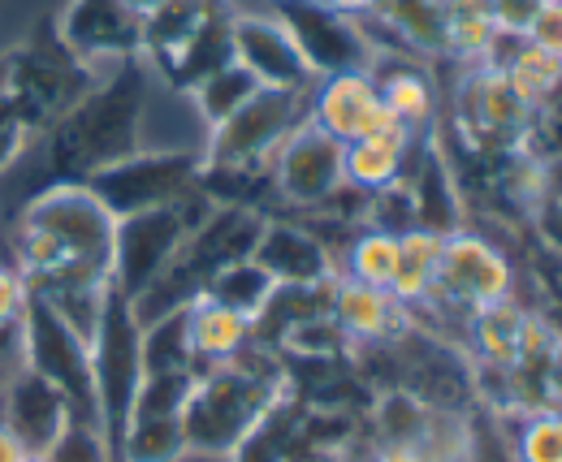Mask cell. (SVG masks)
Returning <instances> with one entry per match:
<instances>
[{
	"label": "cell",
	"instance_id": "obj_39",
	"mask_svg": "<svg viewBox=\"0 0 562 462\" xmlns=\"http://www.w3.org/2000/svg\"><path fill=\"white\" fill-rule=\"evenodd\" d=\"M546 394H550V406L562 410V341L554 346V354L546 363Z\"/></svg>",
	"mask_w": 562,
	"mask_h": 462
},
{
	"label": "cell",
	"instance_id": "obj_28",
	"mask_svg": "<svg viewBox=\"0 0 562 462\" xmlns=\"http://www.w3.org/2000/svg\"><path fill=\"white\" fill-rule=\"evenodd\" d=\"M472 109H476V122L485 131H497V134L524 131L528 117H532V109L515 95V87L506 82V74L493 66H485L472 78Z\"/></svg>",
	"mask_w": 562,
	"mask_h": 462
},
{
	"label": "cell",
	"instance_id": "obj_19",
	"mask_svg": "<svg viewBox=\"0 0 562 462\" xmlns=\"http://www.w3.org/2000/svg\"><path fill=\"white\" fill-rule=\"evenodd\" d=\"M187 346H191L200 372L216 368V363H229L251 346V320L200 294L187 307Z\"/></svg>",
	"mask_w": 562,
	"mask_h": 462
},
{
	"label": "cell",
	"instance_id": "obj_35",
	"mask_svg": "<svg viewBox=\"0 0 562 462\" xmlns=\"http://www.w3.org/2000/svg\"><path fill=\"white\" fill-rule=\"evenodd\" d=\"M35 462H113V450H109L100 424L74 415L70 424H66V432H61Z\"/></svg>",
	"mask_w": 562,
	"mask_h": 462
},
{
	"label": "cell",
	"instance_id": "obj_6",
	"mask_svg": "<svg viewBox=\"0 0 562 462\" xmlns=\"http://www.w3.org/2000/svg\"><path fill=\"white\" fill-rule=\"evenodd\" d=\"M212 203L204 187L187 191L178 203L151 207L139 216L117 221V238H113V290L122 298H139L143 290L165 272V264L178 256V247L191 238V229H200V221L209 216Z\"/></svg>",
	"mask_w": 562,
	"mask_h": 462
},
{
	"label": "cell",
	"instance_id": "obj_15",
	"mask_svg": "<svg viewBox=\"0 0 562 462\" xmlns=\"http://www.w3.org/2000/svg\"><path fill=\"white\" fill-rule=\"evenodd\" d=\"M70 419V402L57 394L48 381H40L35 372L18 368L4 381V390H0V424L22 441V450L31 454V462L66 432Z\"/></svg>",
	"mask_w": 562,
	"mask_h": 462
},
{
	"label": "cell",
	"instance_id": "obj_24",
	"mask_svg": "<svg viewBox=\"0 0 562 462\" xmlns=\"http://www.w3.org/2000/svg\"><path fill=\"white\" fill-rule=\"evenodd\" d=\"M182 454H187L182 415H147L126 424V437L113 462H178Z\"/></svg>",
	"mask_w": 562,
	"mask_h": 462
},
{
	"label": "cell",
	"instance_id": "obj_40",
	"mask_svg": "<svg viewBox=\"0 0 562 462\" xmlns=\"http://www.w3.org/2000/svg\"><path fill=\"white\" fill-rule=\"evenodd\" d=\"M321 4H329L334 13H342V18H355V22H363V18H372L385 0H321Z\"/></svg>",
	"mask_w": 562,
	"mask_h": 462
},
{
	"label": "cell",
	"instance_id": "obj_3",
	"mask_svg": "<svg viewBox=\"0 0 562 462\" xmlns=\"http://www.w3.org/2000/svg\"><path fill=\"white\" fill-rule=\"evenodd\" d=\"M281 394H285V376L269 346L251 341L238 359L204 368L182 406L187 454H209V459L234 454L256 432V424L278 406Z\"/></svg>",
	"mask_w": 562,
	"mask_h": 462
},
{
	"label": "cell",
	"instance_id": "obj_16",
	"mask_svg": "<svg viewBox=\"0 0 562 462\" xmlns=\"http://www.w3.org/2000/svg\"><path fill=\"white\" fill-rule=\"evenodd\" d=\"M57 35L82 61H126L139 57L143 48V26L122 9V0H70V9L57 22Z\"/></svg>",
	"mask_w": 562,
	"mask_h": 462
},
{
	"label": "cell",
	"instance_id": "obj_38",
	"mask_svg": "<svg viewBox=\"0 0 562 462\" xmlns=\"http://www.w3.org/2000/svg\"><path fill=\"white\" fill-rule=\"evenodd\" d=\"M22 147H26V131H18V126H0V173L22 156Z\"/></svg>",
	"mask_w": 562,
	"mask_h": 462
},
{
	"label": "cell",
	"instance_id": "obj_18",
	"mask_svg": "<svg viewBox=\"0 0 562 462\" xmlns=\"http://www.w3.org/2000/svg\"><path fill=\"white\" fill-rule=\"evenodd\" d=\"M229 18L234 13H225V4H216L209 18L200 22V31L165 61V78H169V87L173 91H195L204 78H212L216 69L234 66V44H229Z\"/></svg>",
	"mask_w": 562,
	"mask_h": 462
},
{
	"label": "cell",
	"instance_id": "obj_9",
	"mask_svg": "<svg viewBox=\"0 0 562 462\" xmlns=\"http://www.w3.org/2000/svg\"><path fill=\"white\" fill-rule=\"evenodd\" d=\"M82 187L109 207L113 221H126V216H139L151 207L178 203L187 191H195L200 187V151H135V156L100 169Z\"/></svg>",
	"mask_w": 562,
	"mask_h": 462
},
{
	"label": "cell",
	"instance_id": "obj_44",
	"mask_svg": "<svg viewBox=\"0 0 562 462\" xmlns=\"http://www.w3.org/2000/svg\"><path fill=\"white\" fill-rule=\"evenodd\" d=\"M537 4H546V0H537Z\"/></svg>",
	"mask_w": 562,
	"mask_h": 462
},
{
	"label": "cell",
	"instance_id": "obj_22",
	"mask_svg": "<svg viewBox=\"0 0 562 462\" xmlns=\"http://www.w3.org/2000/svg\"><path fill=\"white\" fill-rule=\"evenodd\" d=\"M524 325H528V312L515 298H502V303L472 312V341H476L485 368H515L519 363Z\"/></svg>",
	"mask_w": 562,
	"mask_h": 462
},
{
	"label": "cell",
	"instance_id": "obj_4",
	"mask_svg": "<svg viewBox=\"0 0 562 462\" xmlns=\"http://www.w3.org/2000/svg\"><path fill=\"white\" fill-rule=\"evenodd\" d=\"M4 57H9V82H4L9 122L26 134L61 122L100 82L91 66L66 48V40L57 35V22H40L35 35Z\"/></svg>",
	"mask_w": 562,
	"mask_h": 462
},
{
	"label": "cell",
	"instance_id": "obj_21",
	"mask_svg": "<svg viewBox=\"0 0 562 462\" xmlns=\"http://www.w3.org/2000/svg\"><path fill=\"white\" fill-rule=\"evenodd\" d=\"M407 143L412 138H359L342 147V173L347 187L359 195H381L390 187H398L403 178V160H407Z\"/></svg>",
	"mask_w": 562,
	"mask_h": 462
},
{
	"label": "cell",
	"instance_id": "obj_11",
	"mask_svg": "<svg viewBox=\"0 0 562 462\" xmlns=\"http://www.w3.org/2000/svg\"><path fill=\"white\" fill-rule=\"evenodd\" d=\"M307 122L321 126L329 138H338L342 147L359 143V138H412V131L385 109L372 69H351V74L316 78Z\"/></svg>",
	"mask_w": 562,
	"mask_h": 462
},
{
	"label": "cell",
	"instance_id": "obj_36",
	"mask_svg": "<svg viewBox=\"0 0 562 462\" xmlns=\"http://www.w3.org/2000/svg\"><path fill=\"white\" fill-rule=\"evenodd\" d=\"M524 44H532V48H541V53L562 57V0H546V4H537L532 22L524 26Z\"/></svg>",
	"mask_w": 562,
	"mask_h": 462
},
{
	"label": "cell",
	"instance_id": "obj_10",
	"mask_svg": "<svg viewBox=\"0 0 562 462\" xmlns=\"http://www.w3.org/2000/svg\"><path fill=\"white\" fill-rule=\"evenodd\" d=\"M273 18L290 31L303 61L316 78L351 74V69H376V48L363 35V22L334 13L321 0H273Z\"/></svg>",
	"mask_w": 562,
	"mask_h": 462
},
{
	"label": "cell",
	"instance_id": "obj_17",
	"mask_svg": "<svg viewBox=\"0 0 562 462\" xmlns=\"http://www.w3.org/2000/svg\"><path fill=\"white\" fill-rule=\"evenodd\" d=\"M251 260L273 277V285H321V281H334V256L321 238H312L307 229L299 225H269L260 229L256 238V251Z\"/></svg>",
	"mask_w": 562,
	"mask_h": 462
},
{
	"label": "cell",
	"instance_id": "obj_33",
	"mask_svg": "<svg viewBox=\"0 0 562 462\" xmlns=\"http://www.w3.org/2000/svg\"><path fill=\"white\" fill-rule=\"evenodd\" d=\"M394 264H398V238L381 234V229H363L347 251V277L372 285V290H390Z\"/></svg>",
	"mask_w": 562,
	"mask_h": 462
},
{
	"label": "cell",
	"instance_id": "obj_43",
	"mask_svg": "<svg viewBox=\"0 0 562 462\" xmlns=\"http://www.w3.org/2000/svg\"><path fill=\"white\" fill-rule=\"evenodd\" d=\"M4 82H9V57L0 53V91H4Z\"/></svg>",
	"mask_w": 562,
	"mask_h": 462
},
{
	"label": "cell",
	"instance_id": "obj_27",
	"mask_svg": "<svg viewBox=\"0 0 562 462\" xmlns=\"http://www.w3.org/2000/svg\"><path fill=\"white\" fill-rule=\"evenodd\" d=\"M178 372L200 376L195 354L187 346V307L143 329V376H178Z\"/></svg>",
	"mask_w": 562,
	"mask_h": 462
},
{
	"label": "cell",
	"instance_id": "obj_29",
	"mask_svg": "<svg viewBox=\"0 0 562 462\" xmlns=\"http://www.w3.org/2000/svg\"><path fill=\"white\" fill-rule=\"evenodd\" d=\"M256 91H260V82L234 61V66L216 69L212 78H204V82L191 91V100H195L200 122H204L209 131H216V126H221V122H229V117H234V113H238Z\"/></svg>",
	"mask_w": 562,
	"mask_h": 462
},
{
	"label": "cell",
	"instance_id": "obj_31",
	"mask_svg": "<svg viewBox=\"0 0 562 462\" xmlns=\"http://www.w3.org/2000/svg\"><path fill=\"white\" fill-rule=\"evenodd\" d=\"M372 18H385L412 48L424 53L446 48V0H385Z\"/></svg>",
	"mask_w": 562,
	"mask_h": 462
},
{
	"label": "cell",
	"instance_id": "obj_8",
	"mask_svg": "<svg viewBox=\"0 0 562 462\" xmlns=\"http://www.w3.org/2000/svg\"><path fill=\"white\" fill-rule=\"evenodd\" d=\"M307 95L294 91H256L229 122L209 131V143L200 151V169L221 173H256L260 165H273L278 147L294 134V126L307 117L303 113Z\"/></svg>",
	"mask_w": 562,
	"mask_h": 462
},
{
	"label": "cell",
	"instance_id": "obj_41",
	"mask_svg": "<svg viewBox=\"0 0 562 462\" xmlns=\"http://www.w3.org/2000/svg\"><path fill=\"white\" fill-rule=\"evenodd\" d=\"M0 462H31V454L22 450V441L0 424Z\"/></svg>",
	"mask_w": 562,
	"mask_h": 462
},
{
	"label": "cell",
	"instance_id": "obj_23",
	"mask_svg": "<svg viewBox=\"0 0 562 462\" xmlns=\"http://www.w3.org/2000/svg\"><path fill=\"white\" fill-rule=\"evenodd\" d=\"M441 234H428V229H407L398 234V264H394V281H390V294L398 303H424L437 285V268H441Z\"/></svg>",
	"mask_w": 562,
	"mask_h": 462
},
{
	"label": "cell",
	"instance_id": "obj_37",
	"mask_svg": "<svg viewBox=\"0 0 562 462\" xmlns=\"http://www.w3.org/2000/svg\"><path fill=\"white\" fill-rule=\"evenodd\" d=\"M26 298H31L26 277L13 264H0V329H18V325H22Z\"/></svg>",
	"mask_w": 562,
	"mask_h": 462
},
{
	"label": "cell",
	"instance_id": "obj_42",
	"mask_svg": "<svg viewBox=\"0 0 562 462\" xmlns=\"http://www.w3.org/2000/svg\"><path fill=\"white\" fill-rule=\"evenodd\" d=\"M122 9H126V13H131V18L143 26V22H147L156 9H165V0H122Z\"/></svg>",
	"mask_w": 562,
	"mask_h": 462
},
{
	"label": "cell",
	"instance_id": "obj_12",
	"mask_svg": "<svg viewBox=\"0 0 562 462\" xmlns=\"http://www.w3.org/2000/svg\"><path fill=\"white\" fill-rule=\"evenodd\" d=\"M229 44L234 61L247 69L265 91H294L307 95L316 87V74L303 61L290 31L269 13H234L229 18Z\"/></svg>",
	"mask_w": 562,
	"mask_h": 462
},
{
	"label": "cell",
	"instance_id": "obj_30",
	"mask_svg": "<svg viewBox=\"0 0 562 462\" xmlns=\"http://www.w3.org/2000/svg\"><path fill=\"white\" fill-rule=\"evenodd\" d=\"M506 74V82L515 87V95L528 104V109H537V104H546L554 91L562 87V57L554 53H541V48H532V44H515V53H510V61L506 66H497Z\"/></svg>",
	"mask_w": 562,
	"mask_h": 462
},
{
	"label": "cell",
	"instance_id": "obj_5",
	"mask_svg": "<svg viewBox=\"0 0 562 462\" xmlns=\"http://www.w3.org/2000/svg\"><path fill=\"white\" fill-rule=\"evenodd\" d=\"M91 381H95V410H100V432L117 459L122 432L131 424L135 397L143 385V325L117 290H109L100 325L91 337Z\"/></svg>",
	"mask_w": 562,
	"mask_h": 462
},
{
	"label": "cell",
	"instance_id": "obj_14",
	"mask_svg": "<svg viewBox=\"0 0 562 462\" xmlns=\"http://www.w3.org/2000/svg\"><path fill=\"white\" fill-rule=\"evenodd\" d=\"M510 290H515V272H510L506 256L493 247L490 238H481L472 229H454L441 243V268H437L432 294H450L454 303L476 312V307L510 298Z\"/></svg>",
	"mask_w": 562,
	"mask_h": 462
},
{
	"label": "cell",
	"instance_id": "obj_32",
	"mask_svg": "<svg viewBox=\"0 0 562 462\" xmlns=\"http://www.w3.org/2000/svg\"><path fill=\"white\" fill-rule=\"evenodd\" d=\"M372 74H376V69H372ZM376 91H381L385 109H390L407 131H416V126H424V122L432 117V87H428V78H424L420 69L398 66L394 74H376Z\"/></svg>",
	"mask_w": 562,
	"mask_h": 462
},
{
	"label": "cell",
	"instance_id": "obj_20",
	"mask_svg": "<svg viewBox=\"0 0 562 462\" xmlns=\"http://www.w3.org/2000/svg\"><path fill=\"white\" fill-rule=\"evenodd\" d=\"M398 298L390 290H372L363 281H351V277H338L334 285V320L347 337H359V341H381L398 329Z\"/></svg>",
	"mask_w": 562,
	"mask_h": 462
},
{
	"label": "cell",
	"instance_id": "obj_2",
	"mask_svg": "<svg viewBox=\"0 0 562 462\" xmlns=\"http://www.w3.org/2000/svg\"><path fill=\"white\" fill-rule=\"evenodd\" d=\"M143 104H147V69L139 57H126L61 122L48 126V169L57 173V187H82L100 169L135 156Z\"/></svg>",
	"mask_w": 562,
	"mask_h": 462
},
{
	"label": "cell",
	"instance_id": "obj_25",
	"mask_svg": "<svg viewBox=\"0 0 562 462\" xmlns=\"http://www.w3.org/2000/svg\"><path fill=\"white\" fill-rule=\"evenodd\" d=\"M490 0H450L446 4V48L463 61H490V48L497 44Z\"/></svg>",
	"mask_w": 562,
	"mask_h": 462
},
{
	"label": "cell",
	"instance_id": "obj_34",
	"mask_svg": "<svg viewBox=\"0 0 562 462\" xmlns=\"http://www.w3.org/2000/svg\"><path fill=\"white\" fill-rule=\"evenodd\" d=\"M515 462H562V410L537 406L515 432Z\"/></svg>",
	"mask_w": 562,
	"mask_h": 462
},
{
	"label": "cell",
	"instance_id": "obj_26",
	"mask_svg": "<svg viewBox=\"0 0 562 462\" xmlns=\"http://www.w3.org/2000/svg\"><path fill=\"white\" fill-rule=\"evenodd\" d=\"M269 294H273V277L256 264V260H238V264L221 268L209 281V290H204V298L229 307V312H238V316H247V320H256L265 312Z\"/></svg>",
	"mask_w": 562,
	"mask_h": 462
},
{
	"label": "cell",
	"instance_id": "obj_7",
	"mask_svg": "<svg viewBox=\"0 0 562 462\" xmlns=\"http://www.w3.org/2000/svg\"><path fill=\"white\" fill-rule=\"evenodd\" d=\"M18 350H22L26 372L48 381L70 402V415L100 424L95 381H91V346L35 294L26 298V312H22V325H18Z\"/></svg>",
	"mask_w": 562,
	"mask_h": 462
},
{
	"label": "cell",
	"instance_id": "obj_13",
	"mask_svg": "<svg viewBox=\"0 0 562 462\" xmlns=\"http://www.w3.org/2000/svg\"><path fill=\"white\" fill-rule=\"evenodd\" d=\"M273 187L281 199L299 203V207H321L347 187L342 173V143L329 138L321 126H312L307 117L294 126L273 156Z\"/></svg>",
	"mask_w": 562,
	"mask_h": 462
},
{
	"label": "cell",
	"instance_id": "obj_1",
	"mask_svg": "<svg viewBox=\"0 0 562 462\" xmlns=\"http://www.w3.org/2000/svg\"><path fill=\"white\" fill-rule=\"evenodd\" d=\"M117 221L87 187H48L13 225V260L31 294L48 303L87 346L113 290Z\"/></svg>",
	"mask_w": 562,
	"mask_h": 462
}]
</instances>
